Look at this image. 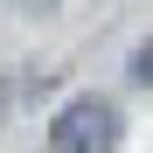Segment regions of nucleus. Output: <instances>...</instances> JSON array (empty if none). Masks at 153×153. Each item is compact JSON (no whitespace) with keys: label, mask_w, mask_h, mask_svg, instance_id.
Segmentation results:
<instances>
[{"label":"nucleus","mask_w":153,"mask_h":153,"mask_svg":"<svg viewBox=\"0 0 153 153\" xmlns=\"http://www.w3.org/2000/svg\"><path fill=\"white\" fill-rule=\"evenodd\" d=\"M132 76H139V84H153V42H139V56H132Z\"/></svg>","instance_id":"f03ea898"},{"label":"nucleus","mask_w":153,"mask_h":153,"mask_svg":"<svg viewBox=\"0 0 153 153\" xmlns=\"http://www.w3.org/2000/svg\"><path fill=\"white\" fill-rule=\"evenodd\" d=\"M111 146H118V105L97 91L70 97L49 118V153H111Z\"/></svg>","instance_id":"f257e3e1"}]
</instances>
